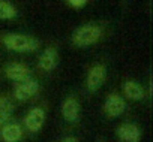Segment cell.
I'll use <instances>...</instances> for the list:
<instances>
[{
    "label": "cell",
    "mask_w": 153,
    "mask_h": 142,
    "mask_svg": "<svg viewBox=\"0 0 153 142\" xmlns=\"http://www.w3.org/2000/svg\"><path fill=\"white\" fill-rule=\"evenodd\" d=\"M14 112V105L8 97H0V124H5Z\"/></svg>",
    "instance_id": "cell-13"
},
{
    "label": "cell",
    "mask_w": 153,
    "mask_h": 142,
    "mask_svg": "<svg viewBox=\"0 0 153 142\" xmlns=\"http://www.w3.org/2000/svg\"><path fill=\"white\" fill-rule=\"evenodd\" d=\"M0 138L5 142H18L23 138V130L18 123H5L0 130Z\"/></svg>",
    "instance_id": "cell-10"
},
{
    "label": "cell",
    "mask_w": 153,
    "mask_h": 142,
    "mask_svg": "<svg viewBox=\"0 0 153 142\" xmlns=\"http://www.w3.org/2000/svg\"><path fill=\"white\" fill-rule=\"evenodd\" d=\"M62 115L68 123H76L80 118V102L74 96H69L62 103Z\"/></svg>",
    "instance_id": "cell-7"
},
{
    "label": "cell",
    "mask_w": 153,
    "mask_h": 142,
    "mask_svg": "<svg viewBox=\"0 0 153 142\" xmlns=\"http://www.w3.org/2000/svg\"><path fill=\"white\" fill-rule=\"evenodd\" d=\"M18 15L17 8L6 0H0V20H14Z\"/></svg>",
    "instance_id": "cell-14"
},
{
    "label": "cell",
    "mask_w": 153,
    "mask_h": 142,
    "mask_svg": "<svg viewBox=\"0 0 153 142\" xmlns=\"http://www.w3.org/2000/svg\"><path fill=\"white\" fill-rule=\"evenodd\" d=\"M68 5L74 9H80V8H84L86 3L89 2V0H66Z\"/></svg>",
    "instance_id": "cell-15"
},
{
    "label": "cell",
    "mask_w": 153,
    "mask_h": 142,
    "mask_svg": "<svg viewBox=\"0 0 153 142\" xmlns=\"http://www.w3.org/2000/svg\"><path fill=\"white\" fill-rule=\"evenodd\" d=\"M38 91H39V82L30 77L24 81H20L14 87V96L20 102H26V100L32 99L33 96L38 94Z\"/></svg>",
    "instance_id": "cell-3"
},
{
    "label": "cell",
    "mask_w": 153,
    "mask_h": 142,
    "mask_svg": "<svg viewBox=\"0 0 153 142\" xmlns=\"http://www.w3.org/2000/svg\"><path fill=\"white\" fill-rule=\"evenodd\" d=\"M104 109L108 117H120L126 109V102L119 94H110L104 103Z\"/></svg>",
    "instance_id": "cell-6"
},
{
    "label": "cell",
    "mask_w": 153,
    "mask_h": 142,
    "mask_svg": "<svg viewBox=\"0 0 153 142\" xmlns=\"http://www.w3.org/2000/svg\"><path fill=\"white\" fill-rule=\"evenodd\" d=\"M60 142H78V139H76V138H72V136H69V138H65V139H62Z\"/></svg>",
    "instance_id": "cell-16"
},
{
    "label": "cell",
    "mask_w": 153,
    "mask_h": 142,
    "mask_svg": "<svg viewBox=\"0 0 153 142\" xmlns=\"http://www.w3.org/2000/svg\"><path fill=\"white\" fill-rule=\"evenodd\" d=\"M57 61H59V57H57L56 49H54V48H47V49L39 55L38 66H39V69L45 70V72H51V70L56 69Z\"/></svg>",
    "instance_id": "cell-11"
},
{
    "label": "cell",
    "mask_w": 153,
    "mask_h": 142,
    "mask_svg": "<svg viewBox=\"0 0 153 142\" xmlns=\"http://www.w3.org/2000/svg\"><path fill=\"white\" fill-rule=\"evenodd\" d=\"M5 72H6V77L15 82H20V81H24L30 77V70L26 64L23 63H11L6 66L5 69Z\"/></svg>",
    "instance_id": "cell-9"
},
{
    "label": "cell",
    "mask_w": 153,
    "mask_h": 142,
    "mask_svg": "<svg viewBox=\"0 0 153 142\" xmlns=\"http://www.w3.org/2000/svg\"><path fill=\"white\" fill-rule=\"evenodd\" d=\"M107 78V69L104 64H95L92 69H90V72L87 75V88L89 91H96L102 87L104 81Z\"/></svg>",
    "instance_id": "cell-5"
},
{
    "label": "cell",
    "mask_w": 153,
    "mask_h": 142,
    "mask_svg": "<svg viewBox=\"0 0 153 142\" xmlns=\"http://www.w3.org/2000/svg\"><path fill=\"white\" fill-rule=\"evenodd\" d=\"M117 136L123 142H138L141 139V130L132 123H125L117 127Z\"/></svg>",
    "instance_id": "cell-8"
},
{
    "label": "cell",
    "mask_w": 153,
    "mask_h": 142,
    "mask_svg": "<svg viewBox=\"0 0 153 142\" xmlns=\"http://www.w3.org/2000/svg\"><path fill=\"white\" fill-rule=\"evenodd\" d=\"M2 42L8 49L15 52H33L39 48L38 39L21 33H8L2 38Z\"/></svg>",
    "instance_id": "cell-1"
},
{
    "label": "cell",
    "mask_w": 153,
    "mask_h": 142,
    "mask_svg": "<svg viewBox=\"0 0 153 142\" xmlns=\"http://www.w3.org/2000/svg\"><path fill=\"white\" fill-rule=\"evenodd\" d=\"M123 93L131 100H143L144 96H146L144 88L137 81H126L123 84Z\"/></svg>",
    "instance_id": "cell-12"
},
{
    "label": "cell",
    "mask_w": 153,
    "mask_h": 142,
    "mask_svg": "<svg viewBox=\"0 0 153 142\" xmlns=\"http://www.w3.org/2000/svg\"><path fill=\"white\" fill-rule=\"evenodd\" d=\"M102 36V29L96 24H84L81 27H78L74 33H72V43L75 46H90L93 43H96Z\"/></svg>",
    "instance_id": "cell-2"
},
{
    "label": "cell",
    "mask_w": 153,
    "mask_h": 142,
    "mask_svg": "<svg viewBox=\"0 0 153 142\" xmlns=\"http://www.w3.org/2000/svg\"><path fill=\"white\" fill-rule=\"evenodd\" d=\"M45 123V111L42 108H33L24 117V126L29 132L36 133L44 127Z\"/></svg>",
    "instance_id": "cell-4"
}]
</instances>
